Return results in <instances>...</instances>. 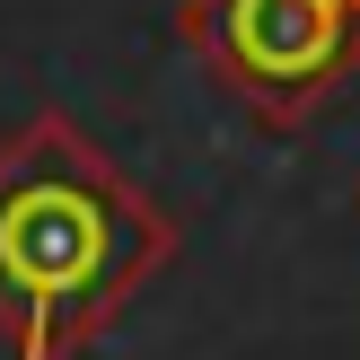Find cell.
Masks as SVG:
<instances>
[{
    "mask_svg": "<svg viewBox=\"0 0 360 360\" xmlns=\"http://www.w3.org/2000/svg\"><path fill=\"white\" fill-rule=\"evenodd\" d=\"M176 229L70 132L35 115L0 141V334L18 360H62L158 273Z\"/></svg>",
    "mask_w": 360,
    "mask_h": 360,
    "instance_id": "obj_1",
    "label": "cell"
},
{
    "mask_svg": "<svg viewBox=\"0 0 360 360\" xmlns=\"http://www.w3.org/2000/svg\"><path fill=\"white\" fill-rule=\"evenodd\" d=\"M185 27L264 123H299L360 53V9L343 0H193Z\"/></svg>",
    "mask_w": 360,
    "mask_h": 360,
    "instance_id": "obj_2",
    "label": "cell"
},
{
    "mask_svg": "<svg viewBox=\"0 0 360 360\" xmlns=\"http://www.w3.org/2000/svg\"><path fill=\"white\" fill-rule=\"evenodd\" d=\"M343 9H360V0H343Z\"/></svg>",
    "mask_w": 360,
    "mask_h": 360,
    "instance_id": "obj_3",
    "label": "cell"
}]
</instances>
